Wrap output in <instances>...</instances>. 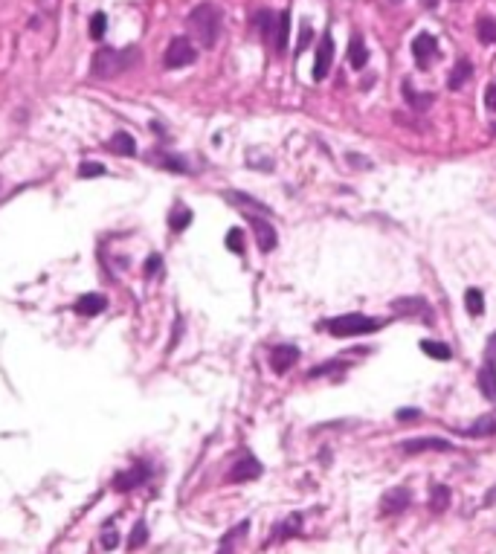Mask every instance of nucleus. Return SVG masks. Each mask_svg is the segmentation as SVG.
Segmentation results:
<instances>
[{
  "instance_id": "nucleus-1",
  "label": "nucleus",
  "mask_w": 496,
  "mask_h": 554,
  "mask_svg": "<svg viewBox=\"0 0 496 554\" xmlns=\"http://www.w3.org/2000/svg\"><path fill=\"white\" fill-rule=\"evenodd\" d=\"M140 62H143L140 47H122V50L99 47L93 53V62H90V76L93 79H113V76H122V73L134 70Z\"/></svg>"
},
{
  "instance_id": "nucleus-2",
  "label": "nucleus",
  "mask_w": 496,
  "mask_h": 554,
  "mask_svg": "<svg viewBox=\"0 0 496 554\" xmlns=\"http://www.w3.org/2000/svg\"><path fill=\"white\" fill-rule=\"evenodd\" d=\"M189 33L194 35V41L201 44V47L212 50L218 38H221V26H223V12L215 6V3H198L192 12H189Z\"/></svg>"
},
{
  "instance_id": "nucleus-3",
  "label": "nucleus",
  "mask_w": 496,
  "mask_h": 554,
  "mask_svg": "<svg viewBox=\"0 0 496 554\" xmlns=\"http://www.w3.org/2000/svg\"><path fill=\"white\" fill-rule=\"evenodd\" d=\"M389 322L386 320H378V317H366V313H340V317H331V320H322L320 328L334 337H363V334H374L386 328Z\"/></svg>"
},
{
  "instance_id": "nucleus-4",
  "label": "nucleus",
  "mask_w": 496,
  "mask_h": 554,
  "mask_svg": "<svg viewBox=\"0 0 496 554\" xmlns=\"http://www.w3.org/2000/svg\"><path fill=\"white\" fill-rule=\"evenodd\" d=\"M194 62H198V50H194L192 38H186V35L172 38L169 47H165V53H163V67L165 70H183V67H189Z\"/></svg>"
},
{
  "instance_id": "nucleus-5",
  "label": "nucleus",
  "mask_w": 496,
  "mask_h": 554,
  "mask_svg": "<svg viewBox=\"0 0 496 554\" xmlns=\"http://www.w3.org/2000/svg\"><path fill=\"white\" fill-rule=\"evenodd\" d=\"M392 313L395 317H403V320L418 317V320H424L430 325L435 322V313H432L430 302L427 299H421V296H398V299H392Z\"/></svg>"
},
{
  "instance_id": "nucleus-6",
  "label": "nucleus",
  "mask_w": 496,
  "mask_h": 554,
  "mask_svg": "<svg viewBox=\"0 0 496 554\" xmlns=\"http://www.w3.org/2000/svg\"><path fill=\"white\" fill-rule=\"evenodd\" d=\"M148 479H151V468H148L145 461H134L128 470H122V473H116V476H113L111 488L119 490V493H128V490H134V488L145 485Z\"/></svg>"
},
{
  "instance_id": "nucleus-7",
  "label": "nucleus",
  "mask_w": 496,
  "mask_h": 554,
  "mask_svg": "<svg viewBox=\"0 0 496 554\" xmlns=\"http://www.w3.org/2000/svg\"><path fill=\"white\" fill-rule=\"evenodd\" d=\"M331 64H334V33H331V26H328L317 44V55H313V79L317 82L328 79Z\"/></svg>"
},
{
  "instance_id": "nucleus-8",
  "label": "nucleus",
  "mask_w": 496,
  "mask_h": 554,
  "mask_svg": "<svg viewBox=\"0 0 496 554\" xmlns=\"http://www.w3.org/2000/svg\"><path fill=\"white\" fill-rule=\"evenodd\" d=\"M447 450H456L453 441L439 438V436H421V438H407L401 444V453L403 456H418V453H447Z\"/></svg>"
},
{
  "instance_id": "nucleus-9",
  "label": "nucleus",
  "mask_w": 496,
  "mask_h": 554,
  "mask_svg": "<svg viewBox=\"0 0 496 554\" xmlns=\"http://www.w3.org/2000/svg\"><path fill=\"white\" fill-rule=\"evenodd\" d=\"M250 227H252V235H255V244H259L261 252H273L276 244H279V235H276V227L270 223L264 215H252V212H244Z\"/></svg>"
},
{
  "instance_id": "nucleus-10",
  "label": "nucleus",
  "mask_w": 496,
  "mask_h": 554,
  "mask_svg": "<svg viewBox=\"0 0 496 554\" xmlns=\"http://www.w3.org/2000/svg\"><path fill=\"white\" fill-rule=\"evenodd\" d=\"M412 505V490L407 485H398V488H389L383 497H380V517H395L403 514L407 508Z\"/></svg>"
},
{
  "instance_id": "nucleus-11",
  "label": "nucleus",
  "mask_w": 496,
  "mask_h": 554,
  "mask_svg": "<svg viewBox=\"0 0 496 554\" xmlns=\"http://www.w3.org/2000/svg\"><path fill=\"white\" fill-rule=\"evenodd\" d=\"M412 58L418 67H430L432 62H439V41L432 33H418L412 38Z\"/></svg>"
},
{
  "instance_id": "nucleus-12",
  "label": "nucleus",
  "mask_w": 496,
  "mask_h": 554,
  "mask_svg": "<svg viewBox=\"0 0 496 554\" xmlns=\"http://www.w3.org/2000/svg\"><path fill=\"white\" fill-rule=\"evenodd\" d=\"M261 461L255 459L252 453H247V456H241L238 459L232 468H230V473H227V482H232V485H238V482H252V479H259L261 476Z\"/></svg>"
},
{
  "instance_id": "nucleus-13",
  "label": "nucleus",
  "mask_w": 496,
  "mask_h": 554,
  "mask_svg": "<svg viewBox=\"0 0 496 554\" xmlns=\"http://www.w3.org/2000/svg\"><path fill=\"white\" fill-rule=\"evenodd\" d=\"M223 201L232 203L235 209H241V212H252V215H273V209L267 203H261L259 198H252L247 192H238V189H227L223 192Z\"/></svg>"
},
{
  "instance_id": "nucleus-14",
  "label": "nucleus",
  "mask_w": 496,
  "mask_h": 554,
  "mask_svg": "<svg viewBox=\"0 0 496 554\" xmlns=\"http://www.w3.org/2000/svg\"><path fill=\"white\" fill-rule=\"evenodd\" d=\"M299 357H302V351H299L296 346H273L270 349V369H273L276 374H284V371H291L299 363Z\"/></svg>"
},
{
  "instance_id": "nucleus-15",
  "label": "nucleus",
  "mask_w": 496,
  "mask_h": 554,
  "mask_svg": "<svg viewBox=\"0 0 496 554\" xmlns=\"http://www.w3.org/2000/svg\"><path fill=\"white\" fill-rule=\"evenodd\" d=\"M476 386H479V392L485 395V400L496 403V360L482 357V366L476 371Z\"/></svg>"
},
{
  "instance_id": "nucleus-16",
  "label": "nucleus",
  "mask_w": 496,
  "mask_h": 554,
  "mask_svg": "<svg viewBox=\"0 0 496 554\" xmlns=\"http://www.w3.org/2000/svg\"><path fill=\"white\" fill-rule=\"evenodd\" d=\"M401 93H403V99H407L410 108L418 111V113H424V111L430 108V104L435 102V96H432L430 91H427V93H424V91H415L410 79H403V82H401Z\"/></svg>"
},
{
  "instance_id": "nucleus-17",
  "label": "nucleus",
  "mask_w": 496,
  "mask_h": 554,
  "mask_svg": "<svg viewBox=\"0 0 496 554\" xmlns=\"http://www.w3.org/2000/svg\"><path fill=\"white\" fill-rule=\"evenodd\" d=\"M148 160L154 163V166H160V169H165V172H174V174H189L192 169H189V163L183 160V157H177V154H169V151H154L148 154Z\"/></svg>"
},
{
  "instance_id": "nucleus-18",
  "label": "nucleus",
  "mask_w": 496,
  "mask_h": 554,
  "mask_svg": "<svg viewBox=\"0 0 496 554\" xmlns=\"http://www.w3.org/2000/svg\"><path fill=\"white\" fill-rule=\"evenodd\" d=\"M302 522H305V517L299 514V511H293L284 522H279V526L273 528V537H270V543H282V540H291V537H299L302 534Z\"/></svg>"
},
{
  "instance_id": "nucleus-19",
  "label": "nucleus",
  "mask_w": 496,
  "mask_h": 554,
  "mask_svg": "<svg viewBox=\"0 0 496 554\" xmlns=\"http://www.w3.org/2000/svg\"><path fill=\"white\" fill-rule=\"evenodd\" d=\"M473 79V62L470 58H459L456 62V67L450 70V76H447V91H461L464 84H468Z\"/></svg>"
},
{
  "instance_id": "nucleus-20",
  "label": "nucleus",
  "mask_w": 496,
  "mask_h": 554,
  "mask_svg": "<svg viewBox=\"0 0 496 554\" xmlns=\"http://www.w3.org/2000/svg\"><path fill=\"white\" fill-rule=\"evenodd\" d=\"M252 24H255V29H259L261 41L273 44V38H276V24H279V15H273V9H259V12L252 15Z\"/></svg>"
},
{
  "instance_id": "nucleus-21",
  "label": "nucleus",
  "mask_w": 496,
  "mask_h": 554,
  "mask_svg": "<svg viewBox=\"0 0 496 554\" xmlns=\"http://www.w3.org/2000/svg\"><path fill=\"white\" fill-rule=\"evenodd\" d=\"M76 313L79 317H96V313H102L104 308H108V299H104L102 293H84L76 299Z\"/></svg>"
},
{
  "instance_id": "nucleus-22",
  "label": "nucleus",
  "mask_w": 496,
  "mask_h": 554,
  "mask_svg": "<svg viewBox=\"0 0 496 554\" xmlns=\"http://www.w3.org/2000/svg\"><path fill=\"white\" fill-rule=\"evenodd\" d=\"M461 436H468V438H488V436H496V412L476 418L470 427L461 430Z\"/></svg>"
},
{
  "instance_id": "nucleus-23",
  "label": "nucleus",
  "mask_w": 496,
  "mask_h": 554,
  "mask_svg": "<svg viewBox=\"0 0 496 554\" xmlns=\"http://www.w3.org/2000/svg\"><path fill=\"white\" fill-rule=\"evenodd\" d=\"M108 151H113L119 157H134L137 154V140H134L128 131H116L113 137L108 140Z\"/></svg>"
},
{
  "instance_id": "nucleus-24",
  "label": "nucleus",
  "mask_w": 496,
  "mask_h": 554,
  "mask_svg": "<svg viewBox=\"0 0 496 554\" xmlns=\"http://www.w3.org/2000/svg\"><path fill=\"white\" fill-rule=\"evenodd\" d=\"M349 64H351L354 70H363V67L369 64V50H366V41H363V35H360V33L351 35V44H349Z\"/></svg>"
},
{
  "instance_id": "nucleus-25",
  "label": "nucleus",
  "mask_w": 496,
  "mask_h": 554,
  "mask_svg": "<svg viewBox=\"0 0 496 554\" xmlns=\"http://www.w3.org/2000/svg\"><path fill=\"white\" fill-rule=\"evenodd\" d=\"M288 33H291V9H284V12H279L276 38H273V50H276V55H284V50H288Z\"/></svg>"
},
{
  "instance_id": "nucleus-26",
  "label": "nucleus",
  "mask_w": 496,
  "mask_h": 554,
  "mask_svg": "<svg viewBox=\"0 0 496 554\" xmlns=\"http://www.w3.org/2000/svg\"><path fill=\"white\" fill-rule=\"evenodd\" d=\"M450 502H453V493H450V488L447 485H432L430 488V508L435 514H444L447 508H450Z\"/></svg>"
},
{
  "instance_id": "nucleus-27",
  "label": "nucleus",
  "mask_w": 496,
  "mask_h": 554,
  "mask_svg": "<svg viewBox=\"0 0 496 554\" xmlns=\"http://www.w3.org/2000/svg\"><path fill=\"white\" fill-rule=\"evenodd\" d=\"M192 223V209L186 203H174L172 212H169V230L172 232H183Z\"/></svg>"
},
{
  "instance_id": "nucleus-28",
  "label": "nucleus",
  "mask_w": 496,
  "mask_h": 554,
  "mask_svg": "<svg viewBox=\"0 0 496 554\" xmlns=\"http://www.w3.org/2000/svg\"><path fill=\"white\" fill-rule=\"evenodd\" d=\"M247 528H250V522H247V519H241L235 528H230L227 534H223V540H221V548H218V554H232V551H235V543H238V540H244Z\"/></svg>"
},
{
  "instance_id": "nucleus-29",
  "label": "nucleus",
  "mask_w": 496,
  "mask_h": 554,
  "mask_svg": "<svg viewBox=\"0 0 496 554\" xmlns=\"http://www.w3.org/2000/svg\"><path fill=\"white\" fill-rule=\"evenodd\" d=\"M421 351H424L427 357H432V360H453V349L447 346V342H439V340H421Z\"/></svg>"
},
{
  "instance_id": "nucleus-30",
  "label": "nucleus",
  "mask_w": 496,
  "mask_h": 554,
  "mask_svg": "<svg viewBox=\"0 0 496 554\" xmlns=\"http://www.w3.org/2000/svg\"><path fill=\"white\" fill-rule=\"evenodd\" d=\"M476 38H479V44H496V18L482 15V18L476 21Z\"/></svg>"
},
{
  "instance_id": "nucleus-31",
  "label": "nucleus",
  "mask_w": 496,
  "mask_h": 554,
  "mask_svg": "<svg viewBox=\"0 0 496 554\" xmlns=\"http://www.w3.org/2000/svg\"><path fill=\"white\" fill-rule=\"evenodd\" d=\"M464 308H468L470 317H482L485 313V296L479 288H468V293H464Z\"/></svg>"
},
{
  "instance_id": "nucleus-32",
  "label": "nucleus",
  "mask_w": 496,
  "mask_h": 554,
  "mask_svg": "<svg viewBox=\"0 0 496 554\" xmlns=\"http://www.w3.org/2000/svg\"><path fill=\"white\" fill-rule=\"evenodd\" d=\"M148 543V526L145 522H137V526L131 528V540H128V551H137Z\"/></svg>"
},
{
  "instance_id": "nucleus-33",
  "label": "nucleus",
  "mask_w": 496,
  "mask_h": 554,
  "mask_svg": "<svg viewBox=\"0 0 496 554\" xmlns=\"http://www.w3.org/2000/svg\"><path fill=\"white\" fill-rule=\"evenodd\" d=\"M331 371H349V363L345 360H328V363H320L317 369L308 371V378H322V374H331Z\"/></svg>"
},
{
  "instance_id": "nucleus-34",
  "label": "nucleus",
  "mask_w": 496,
  "mask_h": 554,
  "mask_svg": "<svg viewBox=\"0 0 496 554\" xmlns=\"http://www.w3.org/2000/svg\"><path fill=\"white\" fill-rule=\"evenodd\" d=\"M108 174V169L102 166V163H93V160H82L79 163V177L82 181H87V177H104Z\"/></svg>"
},
{
  "instance_id": "nucleus-35",
  "label": "nucleus",
  "mask_w": 496,
  "mask_h": 554,
  "mask_svg": "<svg viewBox=\"0 0 496 554\" xmlns=\"http://www.w3.org/2000/svg\"><path fill=\"white\" fill-rule=\"evenodd\" d=\"M104 29H108V15H104V12H96L93 18H90V38H93V41H102V38H104Z\"/></svg>"
},
{
  "instance_id": "nucleus-36",
  "label": "nucleus",
  "mask_w": 496,
  "mask_h": 554,
  "mask_svg": "<svg viewBox=\"0 0 496 554\" xmlns=\"http://www.w3.org/2000/svg\"><path fill=\"white\" fill-rule=\"evenodd\" d=\"M227 250H232L235 256H244V232L238 230V227H232L227 232Z\"/></svg>"
},
{
  "instance_id": "nucleus-37",
  "label": "nucleus",
  "mask_w": 496,
  "mask_h": 554,
  "mask_svg": "<svg viewBox=\"0 0 496 554\" xmlns=\"http://www.w3.org/2000/svg\"><path fill=\"white\" fill-rule=\"evenodd\" d=\"M160 270H163V256H160V252H151V256L145 259V264H143V276L145 279H154Z\"/></svg>"
},
{
  "instance_id": "nucleus-38",
  "label": "nucleus",
  "mask_w": 496,
  "mask_h": 554,
  "mask_svg": "<svg viewBox=\"0 0 496 554\" xmlns=\"http://www.w3.org/2000/svg\"><path fill=\"white\" fill-rule=\"evenodd\" d=\"M119 546V534H116V528H104L102 531V548H116Z\"/></svg>"
},
{
  "instance_id": "nucleus-39",
  "label": "nucleus",
  "mask_w": 496,
  "mask_h": 554,
  "mask_svg": "<svg viewBox=\"0 0 496 554\" xmlns=\"http://www.w3.org/2000/svg\"><path fill=\"white\" fill-rule=\"evenodd\" d=\"M313 38V29H311V24H302V35H299V47H296V55H302L305 50H308V41Z\"/></svg>"
},
{
  "instance_id": "nucleus-40",
  "label": "nucleus",
  "mask_w": 496,
  "mask_h": 554,
  "mask_svg": "<svg viewBox=\"0 0 496 554\" xmlns=\"http://www.w3.org/2000/svg\"><path fill=\"white\" fill-rule=\"evenodd\" d=\"M395 418H398V421L403 424V421H418V418H421V409H415V407H407V409H398L395 412Z\"/></svg>"
},
{
  "instance_id": "nucleus-41",
  "label": "nucleus",
  "mask_w": 496,
  "mask_h": 554,
  "mask_svg": "<svg viewBox=\"0 0 496 554\" xmlns=\"http://www.w3.org/2000/svg\"><path fill=\"white\" fill-rule=\"evenodd\" d=\"M485 104H488V111L496 113V82L488 84V91H485Z\"/></svg>"
},
{
  "instance_id": "nucleus-42",
  "label": "nucleus",
  "mask_w": 496,
  "mask_h": 554,
  "mask_svg": "<svg viewBox=\"0 0 496 554\" xmlns=\"http://www.w3.org/2000/svg\"><path fill=\"white\" fill-rule=\"evenodd\" d=\"M349 160H351V166H354V169H357V166H360V169H366V172L371 169V163H369L366 157H357V154H349Z\"/></svg>"
},
{
  "instance_id": "nucleus-43",
  "label": "nucleus",
  "mask_w": 496,
  "mask_h": 554,
  "mask_svg": "<svg viewBox=\"0 0 496 554\" xmlns=\"http://www.w3.org/2000/svg\"><path fill=\"white\" fill-rule=\"evenodd\" d=\"M496 502V485H493V490L488 493V497H485V505H493Z\"/></svg>"
},
{
  "instance_id": "nucleus-44",
  "label": "nucleus",
  "mask_w": 496,
  "mask_h": 554,
  "mask_svg": "<svg viewBox=\"0 0 496 554\" xmlns=\"http://www.w3.org/2000/svg\"><path fill=\"white\" fill-rule=\"evenodd\" d=\"M421 6H424V9H435V6H439V0H421Z\"/></svg>"
},
{
  "instance_id": "nucleus-45",
  "label": "nucleus",
  "mask_w": 496,
  "mask_h": 554,
  "mask_svg": "<svg viewBox=\"0 0 496 554\" xmlns=\"http://www.w3.org/2000/svg\"><path fill=\"white\" fill-rule=\"evenodd\" d=\"M0 192H3V177H0Z\"/></svg>"
},
{
  "instance_id": "nucleus-46",
  "label": "nucleus",
  "mask_w": 496,
  "mask_h": 554,
  "mask_svg": "<svg viewBox=\"0 0 496 554\" xmlns=\"http://www.w3.org/2000/svg\"><path fill=\"white\" fill-rule=\"evenodd\" d=\"M392 3H401V0H392Z\"/></svg>"
}]
</instances>
